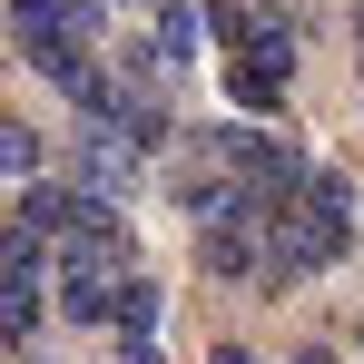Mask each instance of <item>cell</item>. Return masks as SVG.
<instances>
[{
    "mask_svg": "<svg viewBox=\"0 0 364 364\" xmlns=\"http://www.w3.org/2000/svg\"><path fill=\"white\" fill-rule=\"evenodd\" d=\"M345 237H355V187L335 178V168H315V178L266 217V276H256V286H305L315 266L345 256Z\"/></svg>",
    "mask_w": 364,
    "mask_h": 364,
    "instance_id": "1",
    "label": "cell"
},
{
    "mask_svg": "<svg viewBox=\"0 0 364 364\" xmlns=\"http://www.w3.org/2000/svg\"><path fill=\"white\" fill-rule=\"evenodd\" d=\"M138 168H148V148H138L119 119H89V128H79V148H69V178L89 187V197H109V207L138 187Z\"/></svg>",
    "mask_w": 364,
    "mask_h": 364,
    "instance_id": "2",
    "label": "cell"
},
{
    "mask_svg": "<svg viewBox=\"0 0 364 364\" xmlns=\"http://www.w3.org/2000/svg\"><path fill=\"white\" fill-rule=\"evenodd\" d=\"M227 168H237L266 207H286L315 168H305V148H286V138H266V128H227Z\"/></svg>",
    "mask_w": 364,
    "mask_h": 364,
    "instance_id": "3",
    "label": "cell"
},
{
    "mask_svg": "<svg viewBox=\"0 0 364 364\" xmlns=\"http://www.w3.org/2000/svg\"><path fill=\"white\" fill-rule=\"evenodd\" d=\"M40 256H0V345H30L40 335Z\"/></svg>",
    "mask_w": 364,
    "mask_h": 364,
    "instance_id": "4",
    "label": "cell"
},
{
    "mask_svg": "<svg viewBox=\"0 0 364 364\" xmlns=\"http://www.w3.org/2000/svg\"><path fill=\"white\" fill-rule=\"evenodd\" d=\"M0 178H20V187L40 178V128L30 119H0Z\"/></svg>",
    "mask_w": 364,
    "mask_h": 364,
    "instance_id": "5",
    "label": "cell"
},
{
    "mask_svg": "<svg viewBox=\"0 0 364 364\" xmlns=\"http://www.w3.org/2000/svg\"><path fill=\"white\" fill-rule=\"evenodd\" d=\"M109 325H119L128 345H138V335H158V286H148V276H128V286H119V315H109Z\"/></svg>",
    "mask_w": 364,
    "mask_h": 364,
    "instance_id": "6",
    "label": "cell"
},
{
    "mask_svg": "<svg viewBox=\"0 0 364 364\" xmlns=\"http://www.w3.org/2000/svg\"><path fill=\"white\" fill-rule=\"evenodd\" d=\"M207 364H256V355H246V345H217V355H207Z\"/></svg>",
    "mask_w": 364,
    "mask_h": 364,
    "instance_id": "7",
    "label": "cell"
},
{
    "mask_svg": "<svg viewBox=\"0 0 364 364\" xmlns=\"http://www.w3.org/2000/svg\"><path fill=\"white\" fill-rule=\"evenodd\" d=\"M128 364H158V345H148V335H138V345H128Z\"/></svg>",
    "mask_w": 364,
    "mask_h": 364,
    "instance_id": "8",
    "label": "cell"
},
{
    "mask_svg": "<svg viewBox=\"0 0 364 364\" xmlns=\"http://www.w3.org/2000/svg\"><path fill=\"white\" fill-rule=\"evenodd\" d=\"M296 364H335V355H325V345H305V355H296Z\"/></svg>",
    "mask_w": 364,
    "mask_h": 364,
    "instance_id": "9",
    "label": "cell"
},
{
    "mask_svg": "<svg viewBox=\"0 0 364 364\" xmlns=\"http://www.w3.org/2000/svg\"><path fill=\"white\" fill-rule=\"evenodd\" d=\"M355 69H364V10H355Z\"/></svg>",
    "mask_w": 364,
    "mask_h": 364,
    "instance_id": "10",
    "label": "cell"
}]
</instances>
